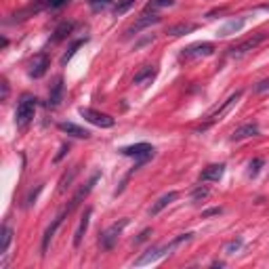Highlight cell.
<instances>
[{
	"label": "cell",
	"mask_w": 269,
	"mask_h": 269,
	"mask_svg": "<svg viewBox=\"0 0 269 269\" xmlns=\"http://www.w3.org/2000/svg\"><path fill=\"white\" fill-rule=\"evenodd\" d=\"M36 107H38V99L34 95H30V93L21 95L17 109H15V124L19 130H26L30 126V122L34 120V114H36Z\"/></svg>",
	"instance_id": "6da1fadb"
},
{
	"label": "cell",
	"mask_w": 269,
	"mask_h": 269,
	"mask_svg": "<svg viewBox=\"0 0 269 269\" xmlns=\"http://www.w3.org/2000/svg\"><path fill=\"white\" fill-rule=\"evenodd\" d=\"M267 38H269L267 32H257V34H253L251 38H246V40L234 44V47H229V49H227V57H232V59H242L244 55L253 53V51L259 47V44H263Z\"/></svg>",
	"instance_id": "7a4b0ae2"
},
{
	"label": "cell",
	"mask_w": 269,
	"mask_h": 269,
	"mask_svg": "<svg viewBox=\"0 0 269 269\" xmlns=\"http://www.w3.org/2000/svg\"><path fill=\"white\" fill-rule=\"evenodd\" d=\"M122 156H128V158H134V170L141 168L147 160L153 158V147L149 143H134V145H128V147H122L120 149Z\"/></svg>",
	"instance_id": "3957f363"
},
{
	"label": "cell",
	"mask_w": 269,
	"mask_h": 269,
	"mask_svg": "<svg viewBox=\"0 0 269 269\" xmlns=\"http://www.w3.org/2000/svg\"><path fill=\"white\" fill-rule=\"evenodd\" d=\"M240 97H242V91H236V93H232V95H229L225 101H223V103H221V105H219L215 111H210V114H208V118H206V122L200 126V130H206V128H208V126H213L215 122L223 120V116H225L227 111H229V109H232V107H234V105L240 101Z\"/></svg>",
	"instance_id": "277c9868"
},
{
	"label": "cell",
	"mask_w": 269,
	"mask_h": 269,
	"mask_svg": "<svg viewBox=\"0 0 269 269\" xmlns=\"http://www.w3.org/2000/svg\"><path fill=\"white\" fill-rule=\"evenodd\" d=\"M215 53V44L213 42H196V44H189L181 51L179 59L181 61H196V59H202V57H208Z\"/></svg>",
	"instance_id": "5b68a950"
},
{
	"label": "cell",
	"mask_w": 269,
	"mask_h": 269,
	"mask_svg": "<svg viewBox=\"0 0 269 269\" xmlns=\"http://www.w3.org/2000/svg\"><path fill=\"white\" fill-rule=\"evenodd\" d=\"M126 225H128V219H120V221L114 223V225H109V227L101 234V238H99L101 248H105V251H111V248H114L116 242H118V238H120V234L124 232Z\"/></svg>",
	"instance_id": "8992f818"
},
{
	"label": "cell",
	"mask_w": 269,
	"mask_h": 269,
	"mask_svg": "<svg viewBox=\"0 0 269 269\" xmlns=\"http://www.w3.org/2000/svg\"><path fill=\"white\" fill-rule=\"evenodd\" d=\"M78 111H80V116H82L84 120H88L91 124H95V126H99V128H111V126L116 124V120L111 118V116L101 114V111H97V109H91V107H80Z\"/></svg>",
	"instance_id": "52a82bcc"
},
{
	"label": "cell",
	"mask_w": 269,
	"mask_h": 269,
	"mask_svg": "<svg viewBox=\"0 0 269 269\" xmlns=\"http://www.w3.org/2000/svg\"><path fill=\"white\" fill-rule=\"evenodd\" d=\"M156 24H160V17L158 15H149V13H143L137 21H134L132 26H128L126 30H124V38H130V36H137L141 30H145V28H151V26H156Z\"/></svg>",
	"instance_id": "ba28073f"
},
{
	"label": "cell",
	"mask_w": 269,
	"mask_h": 269,
	"mask_svg": "<svg viewBox=\"0 0 269 269\" xmlns=\"http://www.w3.org/2000/svg\"><path fill=\"white\" fill-rule=\"evenodd\" d=\"M166 255H170L166 244H164V246H153V248L145 251V253H143L137 261H134V265H137V267H143V265H149V263L160 261V259H162V257H166Z\"/></svg>",
	"instance_id": "9c48e42d"
},
{
	"label": "cell",
	"mask_w": 269,
	"mask_h": 269,
	"mask_svg": "<svg viewBox=\"0 0 269 269\" xmlns=\"http://www.w3.org/2000/svg\"><path fill=\"white\" fill-rule=\"evenodd\" d=\"M49 65H51L49 55H47V53H38V55L30 61V70H28V74H30L32 78H42L44 74H47Z\"/></svg>",
	"instance_id": "30bf717a"
},
{
	"label": "cell",
	"mask_w": 269,
	"mask_h": 269,
	"mask_svg": "<svg viewBox=\"0 0 269 269\" xmlns=\"http://www.w3.org/2000/svg\"><path fill=\"white\" fill-rule=\"evenodd\" d=\"M65 215H70V213H67V210H63L61 215H57V217L53 219V223H51V225L47 227V232H44V236H42V255H47V251H49V244H51V240L55 238V234H57L59 225L63 223Z\"/></svg>",
	"instance_id": "8fae6325"
},
{
	"label": "cell",
	"mask_w": 269,
	"mask_h": 269,
	"mask_svg": "<svg viewBox=\"0 0 269 269\" xmlns=\"http://www.w3.org/2000/svg\"><path fill=\"white\" fill-rule=\"evenodd\" d=\"M97 179H99V172H95L91 179H88V183H86L84 187H80V189H78V194H76V196L72 198V202H70V206L65 208L67 213H72V210H74V208L80 204V202H82V200H84L88 194H91V189H93V187H95V183H97Z\"/></svg>",
	"instance_id": "7c38bea8"
},
{
	"label": "cell",
	"mask_w": 269,
	"mask_h": 269,
	"mask_svg": "<svg viewBox=\"0 0 269 269\" xmlns=\"http://www.w3.org/2000/svg\"><path fill=\"white\" fill-rule=\"evenodd\" d=\"M259 134V124L257 122H246L242 126H238L232 132V141H242V139H248V137H257Z\"/></svg>",
	"instance_id": "4fadbf2b"
},
{
	"label": "cell",
	"mask_w": 269,
	"mask_h": 269,
	"mask_svg": "<svg viewBox=\"0 0 269 269\" xmlns=\"http://www.w3.org/2000/svg\"><path fill=\"white\" fill-rule=\"evenodd\" d=\"M91 215H93V208H91V206L84 208L82 219H80V223H78V229H76V234H74V246H76V248L82 244V238H84V234H86V229H88V223H91Z\"/></svg>",
	"instance_id": "5bb4252c"
},
{
	"label": "cell",
	"mask_w": 269,
	"mask_h": 269,
	"mask_svg": "<svg viewBox=\"0 0 269 269\" xmlns=\"http://www.w3.org/2000/svg\"><path fill=\"white\" fill-rule=\"evenodd\" d=\"M156 74H158V70H156L153 65H145V67H141V70L134 74V78H132V84H139V86H147V84H151V80L156 78Z\"/></svg>",
	"instance_id": "9a60e30c"
},
{
	"label": "cell",
	"mask_w": 269,
	"mask_h": 269,
	"mask_svg": "<svg viewBox=\"0 0 269 269\" xmlns=\"http://www.w3.org/2000/svg\"><path fill=\"white\" fill-rule=\"evenodd\" d=\"M59 130L72 134V137H76V139H88L91 137V132H88L86 128H82V126H78L74 122H59Z\"/></svg>",
	"instance_id": "2e32d148"
},
{
	"label": "cell",
	"mask_w": 269,
	"mask_h": 269,
	"mask_svg": "<svg viewBox=\"0 0 269 269\" xmlns=\"http://www.w3.org/2000/svg\"><path fill=\"white\" fill-rule=\"evenodd\" d=\"M244 17H240V19H229L225 26H221L219 30H217V36H221V38H225V36H232V34H238L242 28H244Z\"/></svg>",
	"instance_id": "e0dca14e"
},
{
	"label": "cell",
	"mask_w": 269,
	"mask_h": 269,
	"mask_svg": "<svg viewBox=\"0 0 269 269\" xmlns=\"http://www.w3.org/2000/svg\"><path fill=\"white\" fill-rule=\"evenodd\" d=\"M179 198V194L177 191H168V194H164V196H160L158 200H156V204L149 208V215L151 217H156V215H160L168 204H170V202H175Z\"/></svg>",
	"instance_id": "ac0fdd59"
},
{
	"label": "cell",
	"mask_w": 269,
	"mask_h": 269,
	"mask_svg": "<svg viewBox=\"0 0 269 269\" xmlns=\"http://www.w3.org/2000/svg\"><path fill=\"white\" fill-rule=\"evenodd\" d=\"M61 99H63V78L61 76H57L55 78V82H53V86H51V93H49V107H57L59 103H61Z\"/></svg>",
	"instance_id": "d6986e66"
},
{
	"label": "cell",
	"mask_w": 269,
	"mask_h": 269,
	"mask_svg": "<svg viewBox=\"0 0 269 269\" xmlns=\"http://www.w3.org/2000/svg\"><path fill=\"white\" fill-rule=\"evenodd\" d=\"M223 172H225V164H210L202 170L200 181H219L223 177Z\"/></svg>",
	"instance_id": "ffe728a7"
},
{
	"label": "cell",
	"mask_w": 269,
	"mask_h": 269,
	"mask_svg": "<svg viewBox=\"0 0 269 269\" xmlns=\"http://www.w3.org/2000/svg\"><path fill=\"white\" fill-rule=\"evenodd\" d=\"M196 30H198V24H185V21H181V24H175V26H170V28L166 30V34H168V36L179 38V36H185V34L196 32Z\"/></svg>",
	"instance_id": "44dd1931"
},
{
	"label": "cell",
	"mask_w": 269,
	"mask_h": 269,
	"mask_svg": "<svg viewBox=\"0 0 269 269\" xmlns=\"http://www.w3.org/2000/svg\"><path fill=\"white\" fill-rule=\"evenodd\" d=\"M172 5H175V0H149L143 13H153V11H160V9H166V7H172Z\"/></svg>",
	"instance_id": "7402d4cb"
},
{
	"label": "cell",
	"mask_w": 269,
	"mask_h": 269,
	"mask_svg": "<svg viewBox=\"0 0 269 269\" xmlns=\"http://www.w3.org/2000/svg\"><path fill=\"white\" fill-rule=\"evenodd\" d=\"M72 30H74V24H70V21H63V24L55 30V36H53V40L57 42V40H63V38H67L72 34Z\"/></svg>",
	"instance_id": "603a6c76"
},
{
	"label": "cell",
	"mask_w": 269,
	"mask_h": 269,
	"mask_svg": "<svg viewBox=\"0 0 269 269\" xmlns=\"http://www.w3.org/2000/svg\"><path fill=\"white\" fill-rule=\"evenodd\" d=\"M76 175H78V166H72L70 172H65V175L61 177V181H59V191H61V194H63L67 187H70V183L74 181V177H76Z\"/></svg>",
	"instance_id": "cb8c5ba5"
},
{
	"label": "cell",
	"mask_w": 269,
	"mask_h": 269,
	"mask_svg": "<svg viewBox=\"0 0 269 269\" xmlns=\"http://www.w3.org/2000/svg\"><path fill=\"white\" fill-rule=\"evenodd\" d=\"M11 240H13V229L9 225L3 227V244H0V255H7L9 246H11Z\"/></svg>",
	"instance_id": "d4e9b609"
},
{
	"label": "cell",
	"mask_w": 269,
	"mask_h": 269,
	"mask_svg": "<svg viewBox=\"0 0 269 269\" xmlns=\"http://www.w3.org/2000/svg\"><path fill=\"white\" fill-rule=\"evenodd\" d=\"M82 44H84V40H78V42H74L72 47H70V51H67V53H65V55L61 57V63H67V61H70V59L74 57V53H76V51H78V49L82 47Z\"/></svg>",
	"instance_id": "484cf974"
},
{
	"label": "cell",
	"mask_w": 269,
	"mask_h": 269,
	"mask_svg": "<svg viewBox=\"0 0 269 269\" xmlns=\"http://www.w3.org/2000/svg\"><path fill=\"white\" fill-rule=\"evenodd\" d=\"M210 196V189L208 187H196V191L191 194V200L194 202H200V200H206Z\"/></svg>",
	"instance_id": "4316f807"
},
{
	"label": "cell",
	"mask_w": 269,
	"mask_h": 269,
	"mask_svg": "<svg viewBox=\"0 0 269 269\" xmlns=\"http://www.w3.org/2000/svg\"><path fill=\"white\" fill-rule=\"evenodd\" d=\"M240 248H242V240L238 238V240H232V242L225 246V253H227V255H236Z\"/></svg>",
	"instance_id": "83f0119b"
},
{
	"label": "cell",
	"mask_w": 269,
	"mask_h": 269,
	"mask_svg": "<svg viewBox=\"0 0 269 269\" xmlns=\"http://www.w3.org/2000/svg\"><path fill=\"white\" fill-rule=\"evenodd\" d=\"M263 164H265V162H263V158H255V160L248 164V175H253V177H255V175L261 170V166H263Z\"/></svg>",
	"instance_id": "f1b7e54d"
},
{
	"label": "cell",
	"mask_w": 269,
	"mask_h": 269,
	"mask_svg": "<svg viewBox=\"0 0 269 269\" xmlns=\"http://www.w3.org/2000/svg\"><path fill=\"white\" fill-rule=\"evenodd\" d=\"M40 191H42V185H36V189H32V191L28 194V198H26V206H32V204H34Z\"/></svg>",
	"instance_id": "f546056e"
},
{
	"label": "cell",
	"mask_w": 269,
	"mask_h": 269,
	"mask_svg": "<svg viewBox=\"0 0 269 269\" xmlns=\"http://www.w3.org/2000/svg\"><path fill=\"white\" fill-rule=\"evenodd\" d=\"M253 91H255L257 95H261V93H267V91H269V78H265V80H261V82H257Z\"/></svg>",
	"instance_id": "4dcf8cb0"
},
{
	"label": "cell",
	"mask_w": 269,
	"mask_h": 269,
	"mask_svg": "<svg viewBox=\"0 0 269 269\" xmlns=\"http://www.w3.org/2000/svg\"><path fill=\"white\" fill-rule=\"evenodd\" d=\"M132 3H134V0H122V3L116 7V15H122L124 11H128L132 7Z\"/></svg>",
	"instance_id": "1f68e13d"
},
{
	"label": "cell",
	"mask_w": 269,
	"mask_h": 269,
	"mask_svg": "<svg viewBox=\"0 0 269 269\" xmlns=\"http://www.w3.org/2000/svg\"><path fill=\"white\" fill-rule=\"evenodd\" d=\"M88 5L93 7V11H101L103 7L109 5V0H88Z\"/></svg>",
	"instance_id": "d6a6232c"
},
{
	"label": "cell",
	"mask_w": 269,
	"mask_h": 269,
	"mask_svg": "<svg viewBox=\"0 0 269 269\" xmlns=\"http://www.w3.org/2000/svg\"><path fill=\"white\" fill-rule=\"evenodd\" d=\"M70 0H47V5L51 7V9H61V7H65Z\"/></svg>",
	"instance_id": "836d02e7"
},
{
	"label": "cell",
	"mask_w": 269,
	"mask_h": 269,
	"mask_svg": "<svg viewBox=\"0 0 269 269\" xmlns=\"http://www.w3.org/2000/svg\"><path fill=\"white\" fill-rule=\"evenodd\" d=\"M67 151H70V145H67V143H63V145H61V147H59V153H57V156H55V162H59V160H61V158H63V156H65V153H67Z\"/></svg>",
	"instance_id": "e575fe53"
},
{
	"label": "cell",
	"mask_w": 269,
	"mask_h": 269,
	"mask_svg": "<svg viewBox=\"0 0 269 269\" xmlns=\"http://www.w3.org/2000/svg\"><path fill=\"white\" fill-rule=\"evenodd\" d=\"M7 97H9V82H7V80H3V97H0V99L7 101Z\"/></svg>",
	"instance_id": "d590c367"
},
{
	"label": "cell",
	"mask_w": 269,
	"mask_h": 269,
	"mask_svg": "<svg viewBox=\"0 0 269 269\" xmlns=\"http://www.w3.org/2000/svg\"><path fill=\"white\" fill-rule=\"evenodd\" d=\"M149 234H151V229H143V232H141V236H139L137 240H134V242H137V244H139V242H143V240H147V238H149Z\"/></svg>",
	"instance_id": "8d00e7d4"
},
{
	"label": "cell",
	"mask_w": 269,
	"mask_h": 269,
	"mask_svg": "<svg viewBox=\"0 0 269 269\" xmlns=\"http://www.w3.org/2000/svg\"><path fill=\"white\" fill-rule=\"evenodd\" d=\"M219 213H221V208H210V210H204V213H202V217L206 219V217H210V215H219Z\"/></svg>",
	"instance_id": "74e56055"
}]
</instances>
